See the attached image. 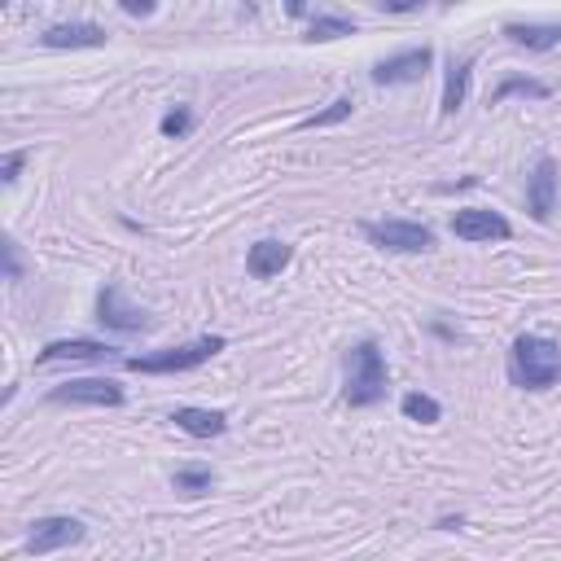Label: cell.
<instances>
[{
	"label": "cell",
	"instance_id": "obj_22",
	"mask_svg": "<svg viewBox=\"0 0 561 561\" xmlns=\"http://www.w3.org/2000/svg\"><path fill=\"white\" fill-rule=\"evenodd\" d=\"M188 127H193V114H188L184 105L167 110V114H162V123H158V131H162V136H184Z\"/></svg>",
	"mask_w": 561,
	"mask_h": 561
},
{
	"label": "cell",
	"instance_id": "obj_10",
	"mask_svg": "<svg viewBox=\"0 0 561 561\" xmlns=\"http://www.w3.org/2000/svg\"><path fill=\"white\" fill-rule=\"evenodd\" d=\"M96 320H101L105 329H118V333H140V329H149V311L131 307L118 285H105V289L96 294Z\"/></svg>",
	"mask_w": 561,
	"mask_h": 561
},
{
	"label": "cell",
	"instance_id": "obj_21",
	"mask_svg": "<svg viewBox=\"0 0 561 561\" xmlns=\"http://www.w3.org/2000/svg\"><path fill=\"white\" fill-rule=\"evenodd\" d=\"M351 110H355V96L346 92V96H337L329 110H320V114H307L298 127L302 131H311V127H333V123H342V118H351Z\"/></svg>",
	"mask_w": 561,
	"mask_h": 561
},
{
	"label": "cell",
	"instance_id": "obj_15",
	"mask_svg": "<svg viewBox=\"0 0 561 561\" xmlns=\"http://www.w3.org/2000/svg\"><path fill=\"white\" fill-rule=\"evenodd\" d=\"M504 35L526 53H548L561 44V22H504Z\"/></svg>",
	"mask_w": 561,
	"mask_h": 561
},
{
	"label": "cell",
	"instance_id": "obj_17",
	"mask_svg": "<svg viewBox=\"0 0 561 561\" xmlns=\"http://www.w3.org/2000/svg\"><path fill=\"white\" fill-rule=\"evenodd\" d=\"M508 96H535V101H543V96H552V88H548L543 79H530V75H504V79L486 92V105H500V101H508Z\"/></svg>",
	"mask_w": 561,
	"mask_h": 561
},
{
	"label": "cell",
	"instance_id": "obj_7",
	"mask_svg": "<svg viewBox=\"0 0 561 561\" xmlns=\"http://www.w3.org/2000/svg\"><path fill=\"white\" fill-rule=\"evenodd\" d=\"M83 535H88V530H83L79 517H61V513H53V517H35L31 530H26V552H31V557H48V552H57V548L79 543Z\"/></svg>",
	"mask_w": 561,
	"mask_h": 561
},
{
	"label": "cell",
	"instance_id": "obj_11",
	"mask_svg": "<svg viewBox=\"0 0 561 561\" xmlns=\"http://www.w3.org/2000/svg\"><path fill=\"white\" fill-rule=\"evenodd\" d=\"M289 259H294L289 241L263 237V241H254V245L245 250V272H250L254 280H272V276H280V272L289 267Z\"/></svg>",
	"mask_w": 561,
	"mask_h": 561
},
{
	"label": "cell",
	"instance_id": "obj_14",
	"mask_svg": "<svg viewBox=\"0 0 561 561\" xmlns=\"http://www.w3.org/2000/svg\"><path fill=\"white\" fill-rule=\"evenodd\" d=\"M171 421H175V430H184L188 438H219L224 430H228V416L219 412V408H175L171 412Z\"/></svg>",
	"mask_w": 561,
	"mask_h": 561
},
{
	"label": "cell",
	"instance_id": "obj_6",
	"mask_svg": "<svg viewBox=\"0 0 561 561\" xmlns=\"http://www.w3.org/2000/svg\"><path fill=\"white\" fill-rule=\"evenodd\" d=\"M434 66V48H399V53H390V57H381L377 66H373V83L377 88H399V83H416V79H425V70Z\"/></svg>",
	"mask_w": 561,
	"mask_h": 561
},
{
	"label": "cell",
	"instance_id": "obj_12",
	"mask_svg": "<svg viewBox=\"0 0 561 561\" xmlns=\"http://www.w3.org/2000/svg\"><path fill=\"white\" fill-rule=\"evenodd\" d=\"M118 351L114 346H105V342H96V337H57V342H48L39 355H35V364H57V359H92V364H105V359H114Z\"/></svg>",
	"mask_w": 561,
	"mask_h": 561
},
{
	"label": "cell",
	"instance_id": "obj_16",
	"mask_svg": "<svg viewBox=\"0 0 561 561\" xmlns=\"http://www.w3.org/2000/svg\"><path fill=\"white\" fill-rule=\"evenodd\" d=\"M469 70H473V57H451V61H447L443 101H438L443 114H456V110L465 105V96H469Z\"/></svg>",
	"mask_w": 561,
	"mask_h": 561
},
{
	"label": "cell",
	"instance_id": "obj_9",
	"mask_svg": "<svg viewBox=\"0 0 561 561\" xmlns=\"http://www.w3.org/2000/svg\"><path fill=\"white\" fill-rule=\"evenodd\" d=\"M451 237L460 241H508L513 237V224L500 215V210H486V206H465L451 215Z\"/></svg>",
	"mask_w": 561,
	"mask_h": 561
},
{
	"label": "cell",
	"instance_id": "obj_1",
	"mask_svg": "<svg viewBox=\"0 0 561 561\" xmlns=\"http://www.w3.org/2000/svg\"><path fill=\"white\" fill-rule=\"evenodd\" d=\"M386 386H390V373H386V355L373 337H359L355 346H346V359H342V399L351 408H373L386 399Z\"/></svg>",
	"mask_w": 561,
	"mask_h": 561
},
{
	"label": "cell",
	"instance_id": "obj_19",
	"mask_svg": "<svg viewBox=\"0 0 561 561\" xmlns=\"http://www.w3.org/2000/svg\"><path fill=\"white\" fill-rule=\"evenodd\" d=\"M351 31H355V18H346V13H316V18L307 22V39H311V44L342 39V35H351Z\"/></svg>",
	"mask_w": 561,
	"mask_h": 561
},
{
	"label": "cell",
	"instance_id": "obj_18",
	"mask_svg": "<svg viewBox=\"0 0 561 561\" xmlns=\"http://www.w3.org/2000/svg\"><path fill=\"white\" fill-rule=\"evenodd\" d=\"M171 486H175V495L197 500V495H206V491L215 486V473H210L206 465H180V469L171 473Z\"/></svg>",
	"mask_w": 561,
	"mask_h": 561
},
{
	"label": "cell",
	"instance_id": "obj_4",
	"mask_svg": "<svg viewBox=\"0 0 561 561\" xmlns=\"http://www.w3.org/2000/svg\"><path fill=\"white\" fill-rule=\"evenodd\" d=\"M364 237L381 250H394V254H421L434 245V232L416 219H381V224H364Z\"/></svg>",
	"mask_w": 561,
	"mask_h": 561
},
{
	"label": "cell",
	"instance_id": "obj_5",
	"mask_svg": "<svg viewBox=\"0 0 561 561\" xmlns=\"http://www.w3.org/2000/svg\"><path fill=\"white\" fill-rule=\"evenodd\" d=\"M123 386L114 377H75L48 390V403H88V408H123Z\"/></svg>",
	"mask_w": 561,
	"mask_h": 561
},
{
	"label": "cell",
	"instance_id": "obj_2",
	"mask_svg": "<svg viewBox=\"0 0 561 561\" xmlns=\"http://www.w3.org/2000/svg\"><path fill=\"white\" fill-rule=\"evenodd\" d=\"M508 381L522 390H548L561 381V346L543 333H517L508 346Z\"/></svg>",
	"mask_w": 561,
	"mask_h": 561
},
{
	"label": "cell",
	"instance_id": "obj_3",
	"mask_svg": "<svg viewBox=\"0 0 561 561\" xmlns=\"http://www.w3.org/2000/svg\"><path fill=\"white\" fill-rule=\"evenodd\" d=\"M219 351H224V337L219 333H206V337L184 342V346H167V351H149V355H123V368L153 373V377H162V373H188V368L206 364Z\"/></svg>",
	"mask_w": 561,
	"mask_h": 561
},
{
	"label": "cell",
	"instance_id": "obj_20",
	"mask_svg": "<svg viewBox=\"0 0 561 561\" xmlns=\"http://www.w3.org/2000/svg\"><path fill=\"white\" fill-rule=\"evenodd\" d=\"M399 412H403L408 421H421V425H434V421L443 416L438 399H434V394H421V390H408V394L399 399Z\"/></svg>",
	"mask_w": 561,
	"mask_h": 561
},
{
	"label": "cell",
	"instance_id": "obj_25",
	"mask_svg": "<svg viewBox=\"0 0 561 561\" xmlns=\"http://www.w3.org/2000/svg\"><path fill=\"white\" fill-rule=\"evenodd\" d=\"M465 526V517L456 513V517H438V530H460Z\"/></svg>",
	"mask_w": 561,
	"mask_h": 561
},
{
	"label": "cell",
	"instance_id": "obj_13",
	"mask_svg": "<svg viewBox=\"0 0 561 561\" xmlns=\"http://www.w3.org/2000/svg\"><path fill=\"white\" fill-rule=\"evenodd\" d=\"M110 35H105V26H96V22H53L44 35H39V44L44 48H101Z\"/></svg>",
	"mask_w": 561,
	"mask_h": 561
},
{
	"label": "cell",
	"instance_id": "obj_24",
	"mask_svg": "<svg viewBox=\"0 0 561 561\" xmlns=\"http://www.w3.org/2000/svg\"><path fill=\"white\" fill-rule=\"evenodd\" d=\"M26 149H13V153H4V162H0V175H4V184H18V171L26 167Z\"/></svg>",
	"mask_w": 561,
	"mask_h": 561
},
{
	"label": "cell",
	"instance_id": "obj_8",
	"mask_svg": "<svg viewBox=\"0 0 561 561\" xmlns=\"http://www.w3.org/2000/svg\"><path fill=\"white\" fill-rule=\"evenodd\" d=\"M557 193H561V171H557V162L543 153V158L530 167V175H526V210H530V219L548 224L552 210H557Z\"/></svg>",
	"mask_w": 561,
	"mask_h": 561
},
{
	"label": "cell",
	"instance_id": "obj_23",
	"mask_svg": "<svg viewBox=\"0 0 561 561\" xmlns=\"http://www.w3.org/2000/svg\"><path fill=\"white\" fill-rule=\"evenodd\" d=\"M4 280H22L26 276V263H22V245L13 241V237H4Z\"/></svg>",
	"mask_w": 561,
	"mask_h": 561
}]
</instances>
